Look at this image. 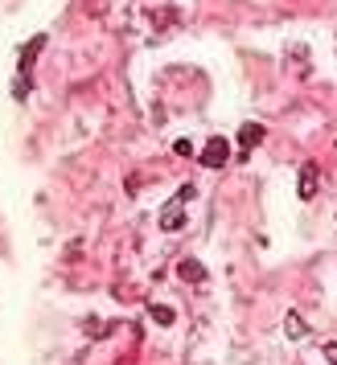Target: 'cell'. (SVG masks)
<instances>
[{
    "mask_svg": "<svg viewBox=\"0 0 337 365\" xmlns=\"http://www.w3.org/2000/svg\"><path fill=\"white\" fill-rule=\"evenodd\" d=\"M189 197H193V185H186V189L173 197V205H168V210H161V226H165V230H181V210H186Z\"/></svg>",
    "mask_w": 337,
    "mask_h": 365,
    "instance_id": "obj_1",
    "label": "cell"
},
{
    "mask_svg": "<svg viewBox=\"0 0 337 365\" xmlns=\"http://www.w3.org/2000/svg\"><path fill=\"white\" fill-rule=\"evenodd\" d=\"M226 156H231V140H226V135H214V140L202 148V165L206 168H222Z\"/></svg>",
    "mask_w": 337,
    "mask_h": 365,
    "instance_id": "obj_2",
    "label": "cell"
},
{
    "mask_svg": "<svg viewBox=\"0 0 337 365\" xmlns=\"http://www.w3.org/2000/svg\"><path fill=\"white\" fill-rule=\"evenodd\" d=\"M259 140H263V128H259V123H243V128H238V156H243V160H247V156H251V148L255 144H259Z\"/></svg>",
    "mask_w": 337,
    "mask_h": 365,
    "instance_id": "obj_3",
    "label": "cell"
},
{
    "mask_svg": "<svg viewBox=\"0 0 337 365\" xmlns=\"http://www.w3.org/2000/svg\"><path fill=\"white\" fill-rule=\"evenodd\" d=\"M317 197V165H304L301 168V201Z\"/></svg>",
    "mask_w": 337,
    "mask_h": 365,
    "instance_id": "obj_4",
    "label": "cell"
},
{
    "mask_svg": "<svg viewBox=\"0 0 337 365\" xmlns=\"http://www.w3.org/2000/svg\"><path fill=\"white\" fill-rule=\"evenodd\" d=\"M288 336H308V324L301 316H288Z\"/></svg>",
    "mask_w": 337,
    "mask_h": 365,
    "instance_id": "obj_5",
    "label": "cell"
}]
</instances>
